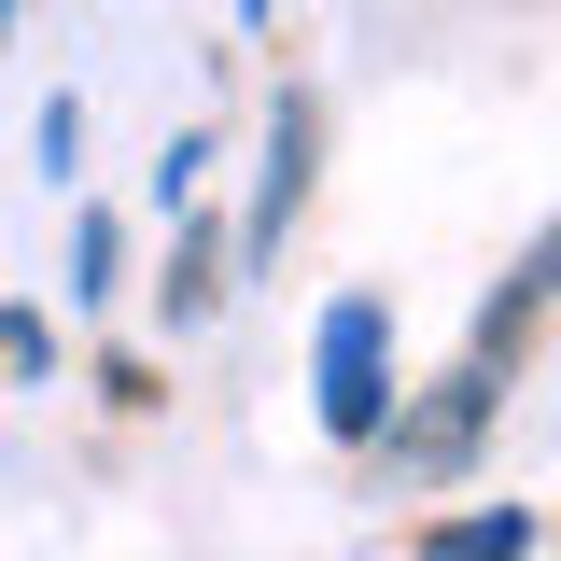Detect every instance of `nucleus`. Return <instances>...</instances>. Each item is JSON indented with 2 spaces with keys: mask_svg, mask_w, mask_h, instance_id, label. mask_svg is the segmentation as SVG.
<instances>
[{
  "mask_svg": "<svg viewBox=\"0 0 561 561\" xmlns=\"http://www.w3.org/2000/svg\"><path fill=\"white\" fill-rule=\"evenodd\" d=\"M379 351H393V309H379V295H337L309 365H323V435H351V449L393 421V365H379Z\"/></svg>",
  "mask_w": 561,
  "mask_h": 561,
  "instance_id": "nucleus-1",
  "label": "nucleus"
},
{
  "mask_svg": "<svg viewBox=\"0 0 561 561\" xmlns=\"http://www.w3.org/2000/svg\"><path fill=\"white\" fill-rule=\"evenodd\" d=\"M505 408V365H463V379H435V408L421 421H393V463H408V478H449V463H463V449H478V421Z\"/></svg>",
  "mask_w": 561,
  "mask_h": 561,
  "instance_id": "nucleus-2",
  "label": "nucleus"
},
{
  "mask_svg": "<svg viewBox=\"0 0 561 561\" xmlns=\"http://www.w3.org/2000/svg\"><path fill=\"white\" fill-rule=\"evenodd\" d=\"M309 140H323V113L280 99V127H267V197H253V253H280V225H295V197H309Z\"/></svg>",
  "mask_w": 561,
  "mask_h": 561,
  "instance_id": "nucleus-3",
  "label": "nucleus"
},
{
  "mask_svg": "<svg viewBox=\"0 0 561 561\" xmlns=\"http://www.w3.org/2000/svg\"><path fill=\"white\" fill-rule=\"evenodd\" d=\"M421 548H435V561H519V548H534V505H478V519H435Z\"/></svg>",
  "mask_w": 561,
  "mask_h": 561,
  "instance_id": "nucleus-4",
  "label": "nucleus"
},
{
  "mask_svg": "<svg viewBox=\"0 0 561 561\" xmlns=\"http://www.w3.org/2000/svg\"><path fill=\"white\" fill-rule=\"evenodd\" d=\"M70 295H84V309H113V295H127V239H113V210H84V225H70Z\"/></svg>",
  "mask_w": 561,
  "mask_h": 561,
  "instance_id": "nucleus-5",
  "label": "nucleus"
},
{
  "mask_svg": "<svg viewBox=\"0 0 561 561\" xmlns=\"http://www.w3.org/2000/svg\"><path fill=\"white\" fill-rule=\"evenodd\" d=\"M210 295H225V239H210V225H183V253H169V323H197Z\"/></svg>",
  "mask_w": 561,
  "mask_h": 561,
  "instance_id": "nucleus-6",
  "label": "nucleus"
},
{
  "mask_svg": "<svg viewBox=\"0 0 561 561\" xmlns=\"http://www.w3.org/2000/svg\"><path fill=\"white\" fill-rule=\"evenodd\" d=\"M0 365H14V379H43V365H57V337H43V309H0Z\"/></svg>",
  "mask_w": 561,
  "mask_h": 561,
  "instance_id": "nucleus-7",
  "label": "nucleus"
},
{
  "mask_svg": "<svg viewBox=\"0 0 561 561\" xmlns=\"http://www.w3.org/2000/svg\"><path fill=\"white\" fill-rule=\"evenodd\" d=\"M197 169H210V140H197V127H183V140H169V154H154V197L183 210V197H197Z\"/></svg>",
  "mask_w": 561,
  "mask_h": 561,
  "instance_id": "nucleus-8",
  "label": "nucleus"
},
{
  "mask_svg": "<svg viewBox=\"0 0 561 561\" xmlns=\"http://www.w3.org/2000/svg\"><path fill=\"white\" fill-rule=\"evenodd\" d=\"M0 43H14V0H0Z\"/></svg>",
  "mask_w": 561,
  "mask_h": 561,
  "instance_id": "nucleus-9",
  "label": "nucleus"
},
{
  "mask_svg": "<svg viewBox=\"0 0 561 561\" xmlns=\"http://www.w3.org/2000/svg\"><path fill=\"white\" fill-rule=\"evenodd\" d=\"M239 14H253V28H267V0H239Z\"/></svg>",
  "mask_w": 561,
  "mask_h": 561,
  "instance_id": "nucleus-10",
  "label": "nucleus"
}]
</instances>
